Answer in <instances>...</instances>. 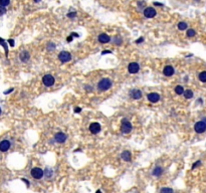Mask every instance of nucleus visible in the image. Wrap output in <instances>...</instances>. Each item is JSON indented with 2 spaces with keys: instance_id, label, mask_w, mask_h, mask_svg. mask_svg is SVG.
<instances>
[{
  "instance_id": "obj_1",
  "label": "nucleus",
  "mask_w": 206,
  "mask_h": 193,
  "mask_svg": "<svg viewBox=\"0 0 206 193\" xmlns=\"http://www.w3.org/2000/svg\"><path fill=\"white\" fill-rule=\"evenodd\" d=\"M112 87V81L110 78H102L98 84V89L100 92H106Z\"/></svg>"
},
{
  "instance_id": "obj_2",
  "label": "nucleus",
  "mask_w": 206,
  "mask_h": 193,
  "mask_svg": "<svg viewBox=\"0 0 206 193\" xmlns=\"http://www.w3.org/2000/svg\"><path fill=\"white\" fill-rule=\"evenodd\" d=\"M132 124L129 122V120L127 119H123L121 121V132L123 134H129L131 131H132Z\"/></svg>"
},
{
  "instance_id": "obj_3",
  "label": "nucleus",
  "mask_w": 206,
  "mask_h": 193,
  "mask_svg": "<svg viewBox=\"0 0 206 193\" xmlns=\"http://www.w3.org/2000/svg\"><path fill=\"white\" fill-rule=\"evenodd\" d=\"M194 131L197 134H202L206 131V123L204 121H199L194 125Z\"/></svg>"
},
{
  "instance_id": "obj_4",
  "label": "nucleus",
  "mask_w": 206,
  "mask_h": 193,
  "mask_svg": "<svg viewBox=\"0 0 206 193\" xmlns=\"http://www.w3.org/2000/svg\"><path fill=\"white\" fill-rule=\"evenodd\" d=\"M43 174H44L43 170L39 167H34L31 170V176L34 179H41L43 177Z\"/></svg>"
},
{
  "instance_id": "obj_5",
  "label": "nucleus",
  "mask_w": 206,
  "mask_h": 193,
  "mask_svg": "<svg viewBox=\"0 0 206 193\" xmlns=\"http://www.w3.org/2000/svg\"><path fill=\"white\" fill-rule=\"evenodd\" d=\"M54 82H55V79L51 75H45L42 77V83L45 87H52L54 84Z\"/></svg>"
},
{
  "instance_id": "obj_6",
  "label": "nucleus",
  "mask_w": 206,
  "mask_h": 193,
  "mask_svg": "<svg viewBox=\"0 0 206 193\" xmlns=\"http://www.w3.org/2000/svg\"><path fill=\"white\" fill-rule=\"evenodd\" d=\"M58 59L62 64H65V62H68L71 59V54L68 51H61L58 54Z\"/></svg>"
},
{
  "instance_id": "obj_7",
  "label": "nucleus",
  "mask_w": 206,
  "mask_h": 193,
  "mask_svg": "<svg viewBox=\"0 0 206 193\" xmlns=\"http://www.w3.org/2000/svg\"><path fill=\"white\" fill-rule=\"evenodd\" d=\"M156 14H157L156 10H155V8H153V7H147L144 10V16H145V17H147V18L155 17Z\"/></svg>"
},
{
  "instance_id": "obj_8",
  "label": "nucleus",
  "mask_w": 206,
  "mask_h": 193,
  "mask_svg": "<svg viewBox=\"0 0 206 193\" xmlns=\"http://www.w3.org/2000/svg\"><path fill=\"white\" fill-rule=\"evenodd\" d=\"M139 71H140V65H139V64H137V62H131V64L128 65V71L130 73H132V75L137 73Z\"/></svg>"
},
{
  "instance_id": "obj_9",
  "label": "nucleus",
  "mask_w": 206,
  "mask_h": 193,
  "mask_svg": "<svg viewBox=\"0 0 206 193\" xmlns=\"http://www.w3.org/2000/svg\"><path fill=\"white\" fill-rule=\"evenodd\" d=\"M67 139V136L64 134V133H62V132H58V133H56L54 135V140L58 142V143H64V142L66 141Z\"/></svg>"
},
{
  "instance_id": "obj_10",
  "label": "nucleus",
  "mask_w": 206,
  "mask_h": 193,
  "mask_svg": "<svg viewBox=\"0 0 206 193\" xmlns=\"http://www.w3.org/2000/svg\"><path fill=\"white\" fill-rule=\"evenodd\" d=\"M90 133H93V134H98L101 132V125L99 123H91L90 125Z\"/></svg>"
},
{
  "instance_id": "obj_11",
  "label": "nucleus",
  "mask_w": 206,
  "mask_h": 193,
  "mask_svg": "<svg viewBox=\"0 0 206 193\" xmlns=\"http://www.w3.org/2000/svg\"><path fill=\"white\" fill-rule=\"evenodd\" d=\"M130 96L134 100H140L142 98V92L138 89H133L130 92Z\"/></svg>"
},
{
  "instance_id": "obj_12",
  "label": "nucleus",
  "mask_w": 206,
  "mask_h": 193,
  "mask_svg": "<svg viewBox=\"0 0 206 193\" xmlns=\"http://www.w3.org/2000/svg\"><path fill=\"white\" fill-rule=\"evenodd\" d=\"M11 146V143L8 141V140H3L0 142V151L1 152H6L9 150Z\"/></svg>"
},
{
  "instance_id": "obj_13",
  "label": "nucleus",
  "mask_w": 206,
  "mask_h": 193,
  "mask_svg": "<svg viewBox=\"0 0 206 193\" xmlns=\"http://www.w3.org/2000/svg\"><path fill=\"white\" fill-rule=\"evenodd\" d=\"M174 72H175V71L172 65H166L163 70V73L166 77H172L174 75Z\"/></svg>"
},
{
  "instance_id": "obj_14",
  "label": "nucleus",
  "mask_w": 206,
  "mask_h": 193,
  "mask_svg": "<svg viewBox=\"0 0 206 193\" xmlns=\"http://www.w3.org/2000/svg\"><path fill=\"white\" fill-rule=\"evenodd\" d=\"M147 98H148L149 102H151V103H157L160 100V95L157 93H150V94H148Z\"/></svg>"
},
{
  "instance_id": "obj_15",
  "label": "nucleus",
  "mask_w": 206,
  "mask_h": 193,
  "mask_svg": "<svg viewBox=\"0 0 206 193\" xmlns=\"http://www.w3.org/2000/svg\"><path fill=\"white\" fill-rule=\"evenodd\" d=\"M30 58V54L28 51H26V50H23L22 52H20L19 54V59L22 61V62H27L28 60H29Z\"/></svg>"
},
{
  "instance_id": "obj_16",
  "label": "nucleus",
  "mask_w": 206,
  "mask_h": 193,
  "mask_svg": "<svg viewBox=\"0 0 206 193\" xmlns=\"http://www.w3.org/2000/svg\"><path fill=\"white\" fill-rule=\"evenodd\" d=\"M98 39H99V41L101 43H108L109 41L111 40V37L109 36L108 34H106V33H102V34L99 35Z\"/></svg>"
},
{
  "instance_id": "obj_17",
  "label": "nucleus",
  "mask_w": 206,
  "mask_h": 193,
  "mask_svg": "<svg viewBox=\"0 0 206 193\" xmlns=\"http://www.w3.org/2000/svg\"><path fill=\"white\" fill-rule=\"evenodd\" d=\"M121 157H122L123 160L126 161V162H130V161H131V153H130L129 151H124V152L122 153Z\"/></svg>"
},
{
  "instance_id": "obj_18",
  "label": "nucleus",
  "mask_w": 206,
  "mask_h": 193,
  "mask_svg": "<svg viewBox=\"0 0 206 193\" xmlns=\"http://www.w3.org/2000/svg\"><path fill=\"white\" fill-rule=\"evenodd\" d=\"M163 174V168L162 167H159L157 166L155 169L153 170V175L154 176H156V177H160Z\"/></svg>"
},
{
  "instance_id": "obj_19",
  "label": "nucleus",
  "mask_w": 206,
  "mask_h": 193,
  "mask_svg": "<svg viewBox=\"0 0 206 193\" xmlns=\"http://www.w3.org/2000/svg\"><path fill=\"white\" fill-rule=\"evenodd\" d=\"M0 44L2 45V46L4 47V50H5V54H6V56L8 55V45H7V43H6V41L4 40L3 38H1L0 37Z\"/></svg>"
},
{
  "instance_id": "obj_20",
  "label": "nucleus",
  "mask_w": 206,
  "mask_h": 193,
  "mask_svg": "<svg viewBox=\"0 0 206 193\" xmlns=\"http://www.w3.org/2000/svg\"><path fill=\"white\" fill-rule=\"evenodd\" d=\"M183 95H184L185 99H187V100H189V99H192V98H193V92H192L191 90H184Z\"/></svg>"
},
{
  "instance_id": "obj_21",
  "label": "nucleus",
  "mask_w": 206,
  "mask_h": 193,
  "mask_svg": "<svg viewBox=\"0 0 206 193\" xmlns=\"http://www.w3.org/2000/svg\"><path fill=\"white\" fill-rule=\"evenodd\" d=\"M198 78L201 83H206V71L200 72L199 76H198Z\"/></svg>"
},
{
  "instance_id": "obj_22",
  "label": "nucleus",
  "mask_w": 206,
  "mask_h": 193,
  "mask_svg": "<svg viewBox=\"0 0 206 193\" xmlns=\"http://www.w3.org/2000/svg\"><path fill=\"white\" fill-rule=\"evenodd\" d=\"M174 90H175V93L177 95H183V93H184V90H185L182 86H176Z\"/></svg>"
},
{
  "instance_id": "obj_23",
  "label": "nucleus",
  "mask_w": 206,
  "mask_h": 193,
  "mask_svg": "<svg viewBox=\"0 0 206 193\" xmlns=\"http://www.w3.org/2000/svg\"><path fill=\"white\" fill-rule=\"evenodd\" d=\"M187 26H188V24L186 23V22L181 21V22H179V23H178V29L179 30H185L186 28H187Z\"/></svg>"
},
{
  "instance_id": "obj_24",
  "label": "nucleus",
  "mask_w": 206,
  "mask_h": 193,
  "mask_svg": "<svg viewBox=\"0 0 206 193\" xmlns=\"http://www.w3.org/2000/svg\"><path fill=\"white\" fill-rule=\"evenodd\" d=\"M43 172L45 173V176H46L47 178H50L51 176H52V173H53L52 169H50V168H46L45 169V171H43Z\"/></svg>"
},
{
  "instance_id": "obj_25",
  "label": "nucleus",
  "mask_w": 206,
  "mask_h": 193,
  "mask_svg": "<svg viewBox=\"0 0 206 193\" xmlns=\"http://www.w3.org/2000/svg\"><path fill=\"white\" fill-rule=\"evenodd\" d=\"M160 193H173V190L171 188H168V187H164L160 190Z\"/></svg>"
},
{
  "instance_id": "obj_26",
  "label": "nucleus",
  "mask_w": 206,
  "mask_h": 193,
  "mask_svg": "<svg viewBox=\"0 0 206 193\" xmlns=\"http://www.w3.org/2000/svg\"><path fill=\"white\" fill-rule=\"evenodd\" d=\"M10 0H0V6L2 7H6L7 5H9Z\"/></svg>"
},
{
  "instance_id": "obj_27",
  "label": "nucleus",
  "mask_w": 206,
  "mask_h": 193,
  "mask_svg": "<svg viewBox=\"0 0 206 193\" xmlns=\"http://www.w3.org/2000/svg\"><path fill=\"white\" fill-rule=\"evenodd\" d=\"M195 34H196V31L194 30V29L187 30V36L188 37H193V36H195Z\"/></svg>"
},
{
  "instance_id": "obj_28",
  "label": "nucleus",
  "mask_w": 206,
  "mask_h": 193,
  "mask_svg": "<svg viewBox=\"0 0 206 193\" xmlns=\"http://www.w3.org/2000/svg\"><path fill=\"white\" fill-rule=\"evenodd\" d=\"M77 16V12H70V13H67V17H70V18H74Z\"/></svg>"
},
{
  "instance_id": "obj_29",
  "label": "nucleus",
  "mask_w": 206,
  "mask_h": 193,
  "mask_svg": "<svg viewBox=\"0 0 206 193\" xmlns=\"http://www.w3.org/2000/svg\"><path fill=\"white\" fill-rule=\"evenodd\" d=\"M5 12H6V9H5V8H3L2 6H0V16H1V15H3Z\"/></svg>"
},
{
  "instance_id": "obj_30",
  "label": "nucleus",
  "mask_w": 206,
  "mask_h": 193,
  "mask_svg": "<svg viewBox=\"0 0 206 193\" xmlns=\"http://www.w3.org/2000/svg\"><path fill=\"white\" fill-rule=\"evenodd\" d=\"M8 43L10 44V46H11V47H13V46H14V40H13V39H11V38H10V39H8Z\"/></svg>"
},
{
  "instance_id": "obj_31",
  "label": "nucleus",
  "mask_w": 206,
  "mask_h": 193,
  "mask_svg": "<svg viewBox=\"0 0 206 193\" xmlns=\"http://www.w3.org/2000/svg\"><path fill=\"white\" fill-rule=\"evenodd\" d=\"M81 112H82V109H81V108H78V107L74 108V113H77V114H78V113H81Z\"/></svg>"
},
{
  "instance_id": "obj_32",
  "label": "nucleus",
  "mask_w": 206,
  "mask_h": 193,
  "mask_svg": "<svg viewBox=\"0 0 206 193\" xmlns=\"http://www.w3.org/2000/svg\"><path fill=\"white\" fill-rule=\"evenodd\" d=\"M200 164H201V162H200V161H197V162H196L195 164H193V166H192V169H195V168H196V167H197L198 165H200Z\"/></svg>"
},
{
  "instance_id": "obj_33",
  "label": "nucleus",
  "mask_w": 206,
  "mask_h": 193,
  "mask_svg": "<svg viewBox=\"0 0 206 193\" xmlns=\"http://www.w3.org/2000/svg\"><path fill=\"white\" fill-rule=\"evenodd\" d=\"M143 41H144V38H143V37H140V38L137 39L136 43H138V44H139V43H141V42H143Z\"/></svg>"
},
{
  "instance_id": "obj_34",
  "label": "nucleus",
  "mask_w": 206,
  "mask_h": 193,
  "mask_svg": "<svg viewBox=\"0 0 206 193\" xmlns=\"http://www.w3.org/2000/svg\"><path fill=\"white\" fill-rule=\"evenodd\" d=\"M11 92H13V89H9L8 90H5L4 94H5V95H8V94H10Z\"/></svg>"
},
{
  "instance_id": "obj_35",
  "label": "nucleus",
  "mask_w": 206,
  "mask_h": 193,
  "mask_svg": "<svg viewBox=\"0 0 206 193\" xmlns=\"http://www.w3.org/2000/svg\"><path fill=\"white\" fill-rule=\"evenodd\" d=\"M107 53H112L111 50H105V51H103L102 54H107Z\"/></svg>"
},
{
  "instance_id": "obj_36",
  "label": "nucleus",
  "mask_w": 206,
  "mask_h": 193,
  "mask_svg": "<svg viewBox=\"0 0 206 193\" xmlns=\"http://www.w3.org/2000/svg\"><path fill=\"white\" fill-rule=\"evenodd\" d=\"M22 181H23V182H25L27 186H29V182H28V180H26V179H24V178H23V179H22Z\"/></svg>"
},
{
  "instance_id": "obj_37",
  "label": "nucleus",
  "mask_w": 206,
  "mask_h": 193,
  "mask_svg": "<svg viewBox=\"0 0 206 193\" xmlns=\"http://www.w3.org/2000/svg\"><path fill=\"white\" fill-rule=\"evenodd\" d=\"M67 41H68V42L72 41V36H68V37H67Z\"/></svg>"
},
{
  "instance_id": "obj_38",
  "label": "nucleus",
  "mask_w": 206,
  "mask_h": 193,
  "mask_svg": "<svg viewBox=\"0 0 206 193\" xmlns=\"http://www.w3.org/2000/svg\"><path fill=\"white\" fill-rule=\"evenodd\" d=\"M154 4H155V5H159V6H162V5H163V4H161V3H158V2H155Z\"/></svg>"
},
{
  "instance_id": "obj_39",
  "label": "nucleus",
  "mask_w": 206,
  "mask_h": 193,
  "mask_svg": "<svg viewBox=\"0 0 206 193\" xmlns=\"http://www.w3.org/2000/svg\"><path fill=\"white\" fill-rule=\"evenodd\" d=\"M85 90H91V88L88 86V87H85Z\"/></svg>"
},
{
  "instance_id": "obj_40",
  "label": "nucleus",
  "mask_w": 206,
  "mask_h": 193,
  "mask_svg": "<svg viewBox=\"0 0 206 193\" xmlns=\"http://www.w3.org/2000/svg\"><path fill=\"white\" fill-rule=\"evenodd\" d=\"M39 1H41V0H34V2H39Z\"/></svg>"
},
{
  "instance_id": "obj_41",
  "label": "nucleus",
  "mask_w": 206,
  "mask_h": 193,
  "mask_svg": "<svg viewBox=\"0 0 206 193\" xmlns=\"http://www.w3.org/2000/svg\"><path fill=\"white\" fill-rule=\"evenodd\" d=\"M96 193H102V191H101V190H98V191H97Z\"/></svg>"
},
{
  "instance_id": "obj_42",
  "label": "nucleus",
  "mask_w": 206,
  "mask_h": 193,
  "mask_svg": "<svg viewBox=\"0 0 206 193\" xmlns=\"http://www.w3.org/2000/svg\"><path fill=\"white\" fill-rule=\"evenodd\" d=\"M1 113H2V111H1V108H0V115H1Z\"/></svg>"
}]
</instances>
